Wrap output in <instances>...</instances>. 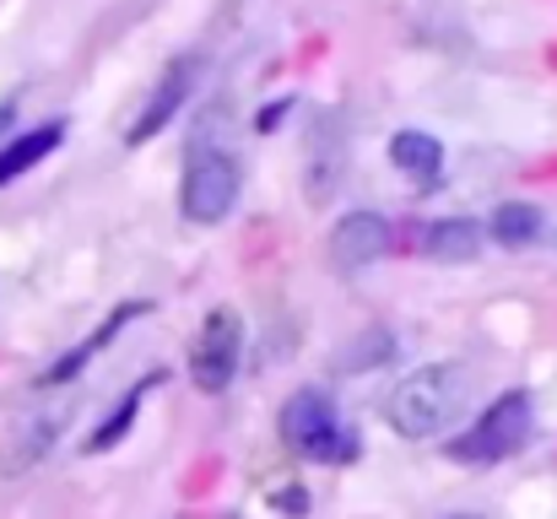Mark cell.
I'll return each mask as SVG.
<instances>
[{
  "label": "cell",
  "instance_id": "6da1fadb",
  "mask_svg": "<svg viewBox=\"0 0 557 519\" xmlns=\"http://www.w3.org/2000/svg\"><path fill=\"white\" fill-rule=\"evenodd\" d=\"M466 395H471V379L460 362H428L389 390V428L400 438H433L460 417Z\"/></svg>",
  "mask_w": 557,
  "mask_h": 519
},
{
  "label": "cell",
  "instance_id": "7a4b0ae2",
  "mask_svg": "<svg viewBox=\"0 0 557 519\" xmlns=\"http://www.w3.org/2000/svg\"><path fill=\"white\" fill-rule=\"evenodd\" d=\"M536 433V406L525 390H509L498 395L460 438H449V460H466V466H498L509 455H520Z\"/></svg>",
  "mask_w": 557,
  "mask_h": 519
},
{
  "label": "cell",
  "instance_id": "3957f363",
  "mask_svg": "<svg viewBox=\"0 0 557 519\" xmlns=\"http://www.w3.org/2000/svg\"><path fill=\"white\" fill-rule=\"evenodd\" d=\"M238 158L216 141H195L185 152V178H180V211L185 222H200V227H216L233 206H238Z\"/></svg>",
  "mask_w": 557,
  "mask_h": 519
},
{
  "label": "cell",
  "instance_id": "277c9868",
  "mask_svg": "<svg viewBox=\"0 0 557 519\" xmlns=\"http://www.w3.org/2000/svg\"><path fill=\"white\" fill-rule=\"evenodd\" d=\"M276 428H282V444H287L293 455H304V460H336V455H352L347 428H342V411H336L331 390H320V384L298 390V395L282 406Z\"/></svg>",
  "mask_w": 557,
  "mask_h": 519
},
{
  "label": "cell",
  "instance_id": "5b68a950",
  "mask_svg": "<svg viewBox=\"0 0 557 519\" xmlns=\"http://www.w3.org/2000/svg\"><path fill=\"white\" fill-rule=\"evenodd\" d=\"M238 357H244V325L233 309H211L200 336L189 346V379L200 395H222L238 373Z\"/></svg>",
  "mask_w": 557,
  "mask_h": 519
},
{
  "label": "cell",
  "instance_id": "8992f818",
  "mask_svg": "<svg viewBox=\"0 0 557 519\" xmlns=\"http://www.w3.org/2000/svg\"><path fill=\"white\" fill-rule=\"evenodd\" d=\"M200 87V54H180V60H169V71L158 76V87H152V98H147V109L136 114V125H131V147H147L158 131H169L174 125V114L189 103V92Z\"/></svg>",
  "mask_w": 557,
  "mask_h": 519
},
{
  "label": "cell",
  "instance_id": "52a82bcc",
  "mask_svg": "<svg viewBox=\"0 0 557 519\" xmlns=\"http://www.w3.org/2000/svg\"><path fill=\"white\" fill-rule=\"evenodd\" d=\"M389 244H395V227H389V217H379V211H347V217L331 227V260H336L342 271H363L373 260H384Z\"/></svg>",
  "mask_w": 557,
  "mask_h": 519
},
{
  "label": "cell",
  "instance_id": "ba28073f",
  "mask_svg": "<svg viewBox=\"0 0 557 519\" xmlns=\"http://www.w3.org/2000/svg\"><path fill=\"white\" fill-rule=\"evenodd\" d=\"M482 244H487V233L471 217H438V222H422L411 233V249L433 265H471L482 255Z\"/></svg>",
  "mask_w": 557,
  "mask_h": 519
},
{
  "label": "cell",
  "instance_id": "9c48e42d",
  "mask_svg": "<svg viewBox=\"0 0 557 519\" xmlns=\"http://www.w3.org/2000/svg\"><path fill=\"white\" fill-rule=\"evenodd\" d=\"M147 309H152L147 298H131V304H120V309H114V314H109V320H103V325H98V331H92L87 342L76 346V351H65V357H60V362H54V368L44 373V390H54V384H65V379H76V373H82V368H87V362H92V357H98L103 346L114 342V336H120V331H125L131 320H141Z\"/></svg>",
  "mask_w": 557,
  "mask_h": 519
},
{
  "label": "cell",
  "instance_id": "30bf717a",
  "mask_svg": "<svg viewBox=\"0 0 557 519\" xmlns=\"http://www.w3.org/2000/svg\"><path fill=\"white\" fill-rule=\"evenodd\" d=\"M60 141H65V125H60V120H44V125H33V131L5 136V141H0V184H11V178H22L27 169H38Z\"/></svg>",
  "mask_w": 557,
  "mask_h": 519
},
{
  "label": "cell",
  "instance_id": "8fae6325",
  "mask_svg": "<svg viewBox=\"0 0 557 519\" xmlns=\"http://www.w3.org/2000/svg\"><path fill=\"white\" fill-rule=\"evenodd\" d=\"M542 227H547V211L542 206H531V200H504V206H493V217H487V238L493 244H504V249H525V244H536L542 238Z\"/></svg>",
  "mask_w": 557,
  "mask_h": 519
},
{
  "label": "cell",
  "instance_id": "7c38bea8",
  "mask_svg": "<svg viewBox=\"0 0 557 519\" xmlns=\"http://www.w3.org/2000/svg\"><path fill=\"white\" fill-rule=\"evenodd\" d=\"M389 163L406 173V178L438 184V173H444V147H438V136H428V131H395V136H389Z\"/></svg>",
  "mask_w": 557,
  "mask_h": 519
},
{
  "label": "cell",
  "instance_id": "4fadbf2b",
  "mask_svg": "<svg viewBox=\"0 0 557 519\" xmlns=\"http://www.w3.org/2000/svg\"><path fill=\"white\" fill-rule=\"evenodd\" d=\"M163 384V368L158 373H147V379H136L131 390H125V400L92 428V438H87V455H103V449H114L125 433H131V422H136V411H141V400H147V390H158Z\"/></svg>",
  "mask_w": 557,
  "mask_h": 519
},
{
  "label": "cell",
  "instance_id": "5bb4252c",
  "mask_svg": "<svg viewBox=\"0 0 557 519\" xmlns=\"http://www.w3.org/2000/svg\"><path fill=\"white\" fill-rule=\"evenodd\" d=\"M287 114H293V98H276V103H271V109H265L255 125H260V131H276V120H287Z\"/></svg>",
  "mask_w": 557,
  "mask_h": 519
},
{
  "label": "cell",
  "instance_id": "9a60e30c",
  "mask_svg": "<svg viewBox=\"0 0 557 519\" xmlns=\"http://www.w3.org/2000/svg\"><path fill=\"white\" fill-rule=\"evenodd\" d=\"M11 125H16V109H11V103H0V136H5Z\"/></svg>",
  "mask_w": 557,
  "mask_h": 519
},
{
  "label": "cell",
  "instance_id": "2e32d148",
  "mask_svg": "<svg viewBox=\"0 0 557 519\" xmlns=\"http://www.w3.org/2000/svg\"><path fill=\"white\" fill-rule=\"evenodd\" d=\"M449 519H482V515H449Z\"/></svg>",
  "mask_w": 557,
  "mask_h": 519
}]
</instances>
